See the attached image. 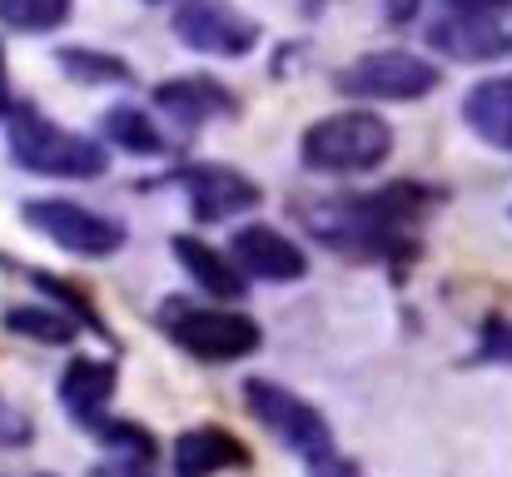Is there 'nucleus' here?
<instances>
[{"instance_id": "obj_1", "label": "nucleus", "mask_w": 512, "mask_h": 477, "mask_svg": "<svg viewBox=\"0 0 512 477\" xmlns=\"http://www.w3.org/2000/svg\"><path fill=\"white\" fill-rule=\"evenodd\" d=\"M388 150H393V130L363 110L329 115L304 135V164L319 174H368L388 159Z\"/></svg>"}, {"instance_id": "obj_2", "label": "nucleus", "mask_w": 512, "mask_h": 477, "mask_svg": "<svg viewBox=\"0 0 512 477\" xmlns=\"http://www.w3.org/2000/svg\"><path fill=\"white\" fill-rule=\"evenodd\" d=\"M10 155H15V164H25L35 174H55V179H95L110 164L95 140L70 135L30 110L10 120Z\"/></svg>"}, {"instance_id": "obj_3", "label": "nucleus", "mask_w": 512, "mask_h": 477, "mask_svg": "<svg viewBox=\"0 0 512 477\" xmlns=\"http://www.w3.org/2000/svg\"><path fill=\"white\" fill-rule=\"evenodd\" d=\"M165 328L174 343H184L194 358L204 363H229L259 348V323L244 314H224V309H194V304H170L165 309Z\"/></svg>"}, {"instance_id": "obj_4", "label": "nucleus", "mask_w": 512, "mask_h": 477, "mask_svg": "<svg viewBox=\"0 0 512 477\" xmlns=\"http://www.w3.org/2000/svg\"><path fill=\"white\" fill-rule=\"evenodd\" d=\"M244 398H249V413H254L289 453L324 458V453L334 448V443H329V423H324L304 398H294L289 388L264 383V378H249V383H244Z\"/></svg>"}, {"instance_id": "obj_5", "label": "nucleus", "mask_w": 512, "mask_h": 477, "mask_svg": "<svg viewBox=\"0 0 512 477\" xmlns=\"http://www.w3.org/2000/svg\"><path fill=\"white\" fill-rule=\"evenodd\" d=\"M25 224H35L45 239H55L60 249L80 254V259H105L125 244V229L85 204H70V199H35L25 204Z\"/></svg>"}, {"instance_id": "obj_6", "label": "nucleus", "mask_w": 512, "mask_h": 477, "mask_svg": "<svg viewBox=\"0 0 512 477\" xmlns=\"http://www.w3.org/2000/svg\"><path fill=\"white\" fill-rule=\"evenodd\" d=\"M339 85L348 95H363V100H418L438 85V70L423 55H408V50H373V55H363L343 70Z\"/></svg>"}, {"instance_id": "obj_7", "label": "nucleus", "mask_w": 512, "mask_h": 477, "mask_svg": "<svg viewBox=\"0 0 512 477\" xmlns=\"http://www.w3.org/2000/svg\"><path fill=\"white\" fill-rule=\"evenodd\" d=\"M174 35L204 55H219V60H239L254 50L259 30L249 15H239L229 0H184L174 10Z\"/></svg>"}, {"instance_id": "obj_8", "label": "nucleus", "mask_w": 512, "mask_h": 477, "mask_svg": "<svg viewBox=\"0 0 512 477\" xmlns=\"http://www.w3.org/2000/svg\"><path fill=\"white\" fill-rule=\"evenodd\" d=\"M234 264H239L249 279H264V284H294V279H304V269H309L304 249H299L289 234L269 229V224H244V229L234 234Z\"/></svg>"}, {"instance_id": "obj_9", "label": "nucleus", "mask_w": 512, "mask_h": 477, "mask_svg": "<svg viewBox=\"0 0 512 477\" xmlns=\"http://www.w3.org/2000/svg\"><path fill=\"white\" fill-rule=\"evenodd\" d=\"M179 184L189 189L199 219H234V214H244V209L259 204V184L244 179L239 169L199 164V169H179Z\"/></svg>"}, {"instance_id": "obj_10", "label": "nucleus", "mask_w": 512, "mask_h": 477, "mask_svg": "<svg viewBox=\"0 0 512 477\" xmlns=\"http://www.w3.org/2000/svg\"><path fill=\"white\" fill-rule=\"evenodd\" d=\"M463 120H468V130L478 140H488L498 150H512V75L473 85L468 100H463Z\"/></svg>"}, {"instance_id": "obj_11", "label": "nucleus", "mask_w": 512, "mask_h": 477, "mask_svg": "<svg viewBox=\"0 0 512 477\" xmlns=\"http://www.w3.org/2000/svg\"><path fill=\"white\" fill-rule=\"evenodd\" d=\"M239 463H244V448L224 428H189L174 443V473L179 477H209L219 468H239Z\"/></svg>"}, {"instance_id": "obj_12", "label": "nucleus", "mask_w": 512, "mask_h": 477, "mask_svg": "<svg viewBox=\"0 0 512 477\" xmlns=\"http://www.w3.org/2000/svg\"><path fill=\"white\" fill-rule=\"evenodd\" d=\"M155 100H160V110H170L174 120H189V125H199V120H209V115H229V110H234V95H229L224 85H214L209 75H184V80H170V85H160V90H155Z\"/></svg>"}, {"instance_id": "obj_13", "label": "nucleus", "mask_w": 512, "mask_h": 477, "mask_svg": "<svg viewBox=\"0 0 512 477\" xmlns=\"http://www.w3.org/2000/svg\"><path fill=\"white\" fill-rule=\"evenodd\" d=\"M115 393V363H100V358H75L60 378V403L75 413V418H95Z\"/></svg>"}, {"instance_id": "obj_14", "label": "nucleus", "mask_w": 512, "mask_h": 477, "mask_svg": "<svg viewBox=\"0 0 512 477\" xmlns=\"http://www.w3.org/2000/svg\"><path fill=\"white\" fill-rule=\"evenodd\" d=\"M174 259L189 269V279H194L204 294H214V299H239V294H244L239 269H234L224 254H214L209 244H199V239H174Z\"/></svg>"}, {"instance_id": "obj_15", "label": "nucleus", "mask_w": 512, "mask_h": 477, "mask_svg": "<svg viewBox=\"0 0 512 477\" xmlns=\"http://www.w3.org/2000/svg\"><path fill=\"white\" fill-rule=\"evenodd\" d=\"M433 45L458 55V60H483V55H498L503 50V35L478 15V10H463V15H448L433 25Z\"/></svg>"}, {"instance_id": "obj_16", "label": "nucleus", "mask_w": 512, "mask_h": 477, "mask_svg": "<svg viewBox=\"0 0 512 477\" xmlns=\"http://www.w3.org/2000/svg\"><path fill=\"white\" fill-rule=\"evenodd\" d=\"M105 140H115L120 150H135V155H155V150L165 145L160 130H155L140 110H125V105L105 115Z\"/></svg>"}, {"instance_id": "obj_17", "label": "nucleus", "mask_w": 512, "mask_h": 477, "mask_svg": "<svg viewBox=\"0 0 512 477\" xmlns=\"http://www.w3.org/2000/svg\"><path fill=\"white\" fill-rule=\"evenodd\" d=\"M0 20L10 30H55L70 20V0H0Z\"/></svg>"}, {"instance_id": "obj_18", "label": "nucleus", "mask_w": 512, "mask_h": 477, "mask_svg": "<svg viewBox=\"0 0 512 477\" xmlns=\"http://www.w3.org/2000/svg\"><path fill=\"white\" fill-rule=\"evenodd\" d=\"M10 333H25V338H40V343H70L75 338V323L55 309H10L5 314Z\"/></svg>"}, {"instance_id": "obj_19", "label": "nucleus", "mask_w": 512, "mask_h": 477, "mask_svg": "<svg viewBox=\"0 0 512 477\" xmlns=\"http://www.w3.org/2000/svg\"><path fill=\"white\" fill-rule=\"evenodd\" d=\"M60 60H65V65H70L80 80H90V85H95V80H130V70H125L120 60H110V55H85V50H70V55H60Z\"/></svg>"}, {"instance_id": "obj_20", "label": "nucleus", "mask_w": 512, "mask_h": 477, "mask_svg": "<svg viewBox=\"0 0 512 477\" xmlns=\"http://www.w3.org/2000/svg\"><path fill=\"white\" fill-rule=\"evenodd\" d=\"M478 358H488V363H512V318H488V323H483Z\"/></svg>"}, {"instance_id": "obj_21", "label": "nucleus", "mask_w": 512, "mask_h": 477, "mask_svg": "<svg viewBox=\"0 0 512 477\" xmlns=\"http://www.w3.org/2000/svg\"><path fill=\"white\" fill-rule=\"evenodd\" d=\"M30 438V423L10 408V403H0V448H15V443H25Z\"/></svg>"}, {"instance_id": "obj_22", "label": "nucleus", "mask_w": 512, "mask_h": 477, "mask_svg": "<svg viewBox=\"0 0 512 477\" xmlns=\"http://www.w3.org/2000/svg\"><path fill=\"white\" fill-rule=\"evenodd\" d=\"M314 477H358V473H353L348 463H339V458L324 453V458H314Z\"/></svg>"}, {"instance_id": "obj_23", "label": "nucleus", "mask_w": 512, "mask_h": 477, "mask_svg": "<svg viewBox=\"0 0 512 477\" xmlns=\"http://www.w3.org/2000/svg\"><path fill=\"white\" fill-rule=\"evenodd\" d=\"M95 477H150V473H140L135 463H115V468H100Z\"/></svg>"}, {"instance_id": "obj_24", "label": "nucleus", "mask_w": 512, "mask_h": 477, "mask_svg": "<svg viewBox=\"0 0 512 477\" xmlns=\"http://www.w3.org/2000/svg\"><path fill=\"white\" fill-rule=\"evenodd\" d=\"M458 10H488V5H508V0H453Z\"/></svg>"}, {"instance_id": "obj_25", "label": "nucleus", "mask_w": 512, "mask_h": 477, "mask_svg": "<svg viewBox=\"0 0 512 477\" xmlns=\"http://www.w3.org/2000/svg\"><path fill=\"white\" fill-rule=\"evenodd\" d=\"M10 110V95H5V70H0V115Z\"/></svg>"}]
</instances>
